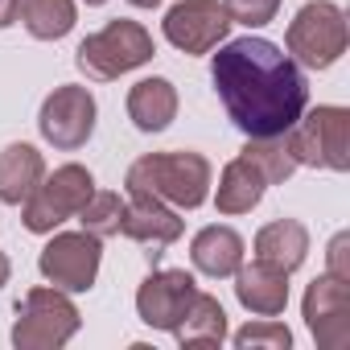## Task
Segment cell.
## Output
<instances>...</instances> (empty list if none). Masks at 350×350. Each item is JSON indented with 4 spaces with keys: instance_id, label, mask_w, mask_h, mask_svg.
<instances>
[{
    "instance_id": "3",
    "label": "cell",
    "mask_w": 350,
    "mask_h": 350,
    "mask_svg": "<svg viewBox=\"0 0 350 350\" xmlns=\"http://www.w3.org/2000/svg\"><path fill=\"white\" fill-rule=\"evenodd\" d=\"M157 46H152V33L140 25V21H128V17H116L107 21L99 33H87L75 50V66L95 79V83H111L144 62H152Z\"/></svg>"
},
{
    "instance_id": "2",
    "label": "cell",
    "mask_w": 350,
    "mask_h": 350,
    "mask_svg": "<svg viewBox=\"0 0 350 350\" xmlns=\"http://www.w3.org/2000/svg\"><path fill=\"white\" fill-rule=\"evenodd\" d=\"M128 198H157L173 211H198L211 198L215 169L202 152L173 148V152H144L128 165Z\"/></svg>"
},
{
    "instance_id": "7",
    "label": "cell",
    "mask_w": 350,
    "mask_h": 350,
    "mask_svg": "<svg viewBox=\"0 0 350 350\" xmlns=\"http://www.w3.org/2000/svg\"><path fill=\"white\" fill-rule=\"evenodd\" d=\"M297 165L309 169H350V111L338 103H321L313 111H301V120L284 132Z\"/></svg>"
},
{
    "instance_id": "28",
    "label": "cell",
    "mask_w": 350,
    "mask_h": 350,
    "mask_svg": "<svg viewBox=\"0 0 350 350\" xmlns=\"http://www.w3.org/2000/svg\"><path fill=\"white\" fill-rule=\"evenodd\" d=\"M9 276H13V264H9V256H5V252H0V288L9 284Z\"/></svg>"
},
{
    "instance_id": "26",
    "label": "cell",
    "mask_w": 350,
    "mask_h": 350,
    "mask_svg": "<svg viewBox=\"0 0 350 350\" xmlns=\"http://www.w3.org/2000/svg\"><path fill=\"white\" fill-rule=\"evenodd\" d=\"M325 272L338 276V280H350V235L338 231L329 239V252H325Z\"/></svg>"
},
{
    "instance_id": "19",
    "label": "cell",
    "mask_w": 350,
    "mask_h": 350,
    "mask_svg": "<svg viewBox=\"0 0 350 350\" xmlns=\"http://www.w3.org/2000/svg\"><path fill=\"white\" fill-rule=\"evenodd\" d=\"M264 190H268V182L260 178V169L247 165L243 157H235V161H227L223 173H219L215 206H219V215H247V211L260 206Z\"/></svg>"
},
{
    "instance_id": "17",
    "label": "cell",
    "mask_w": 350,
    "mask_h": 350,
    "mask_svg": "<svg viewBox=\"0 0 350 350\" xmlns=\"http://www.w3.org/2000/svg\"><path fill=\"white\" fill-rule=\"evenodd\" d=\"M42 178H46V157L33 144L17 140L0 152V202L5 206H21Z\"/></svg>"
},
{
    "instance_id": "1",
    "label": "cell",
    "mask_w": 350,
    "mask_h": 350,
    "mask_svg": "<svg viewBox=\"0 0 350 350\" xmlns=\"http://www.w3.org/2000/svg\"><path fill=\"white\" fill-rule=\"evenodd\" d=\"M211 83L243 136H280L309 107L305 70L268 38H235L215 46Z\"/></svg>"
},
{
    "instance_id": "5",
    "label": "cell",
    "mask_w": 350,
    "mask_h": 350,
    "mask_svg": "<svg viewBox=\"0 0 350 350\" xmlns=\"http://www.w3.org/2000/svg\"><path fill=\"white\" fill-rule=\"evenodd\" d=\"M346 42H350L346 13L334 0H309V5H301V13L284 29L288 58L297 66H309V70H329L346 54Z\"/></svg>"
},
{
    "instance_id": "22",
    "label": "cell",
    "mask_w": 350,
    "mask_h": 350,
    "mask_svg": "<svg viewBox=\"0 0 350 350\" xmlns=\"http://www.w3.org/2000/svg\"><path fill=\"white\" fill-rule=\"evenodd\" d=\"M21 21L38 42H62L75 29L79 9H75V0H25Z\"/></svg>"
},
{
    "instance_id": "8",
    "label": "cell",
    "mask_w": 350,
    "mask_h": 350,
    "mask_svg": "<svg viewBox=\"0 0 350 350\" xmlns=\"http://www.w3.org/2000/svg\"><path fill=\"white\" fill-rule=\"evenodd\" d=\"M95 116H99L95 95L87 87H79V83H62V87H54L46 95V103L38 111V132L58 152H75V148H83L91 140Z\"/></svg>"
},
{
    "instance_id": "29",
    "label": "cell",
    "mask_w": 350,
    "mask_h": 350,
    "mask_svg": "<svg viewBox=\"0 0 350 350\" xmlns=\"http://www.w3.org/2000/svg\"><path fill=\"white\" fill-rule=\"evenodd\" d=\"M128 5H136V9H157L161 0H128Z\"/></svg>"
},
{
    "instance_id": "18",
    "label": "cell",
    "mask_w": 350,
    "mask_h": 350,
    "mask_svg": "<svg viewBox=\"0 0 350 350\" xmlns=\"http://www.w3.org/2000/svg\"><path fill=\"white\" fill-rule=\"evenodd\" d=\"M305 256H309V231H305V223L276 219V223L260 227V235H256V260H264V264H272L280 272H297L305 264Z\"/></svg>"
},
{
    "instance_id": "10",
    "label": "cell",
    "mask_w": 350,
    "mask_h": 350,
    "mask_svg": "<svg viewBox=\"0 0 350 350\" xmlns=\"http://www.w3.org/2000/svg\"><path fill=\"white\" fill-rule=\"evenodd\" d=\"M231 25L235 21L227 17V9L219 0H182V5H173L161 21L165 42L182 54H211L215 46L227 42Z\"/></svg>"
},
{
    "instance_id": "16",
    "label": "cell",
    "mask_w": 350,
    "mask_h": 350,
    "mask_svg": "<svg viewBox=\"0 0 350 350\" xmlns=\"http://www.w3.org/2000/svg\"><path fill=\"white\" fill-rule=\"evenodd\" d=\"M128 120L140 132H165L173 120H178V87L169 79H161V75L140 79L128 91Z\"/></svg>"
},
{
    "instance_id": "15",
    "label": "cell",
    "mask_w": 350,
    "mask_h": 350,
    "mask_svg": "<svg viewBox=\"0 0 350 350\" xmlns=\"http://www.w3.org/2000/svg\"><path fill=\"white\" fill-rule=\"evenodd\" d=\"M243 252H247L243 235H239L235 227H223V223L202 227V231L194 235V243H190V260H194V268H198L202 276H211V280H227V276H235L239 264H243Z\"/></svg>"
},
{
    "instance_id": "9",
    "label": "cell",
    "mask_w": 350,
    "mask_h": 350,
    "mask_svg": "<svg viewBox=\"0 0 350 350\" xmlns=\"http://www.w3.org/2000/svg\"><path fill=\"white\" fill-rule=\"evenodd\" d=\"M99 243L103 239H95L87 231H58L42 247L38 268L62 293H91L95 280H99V264H103V247Z\"/></svg>"
},
{
    "instance_id": "13",
    "label": "cell",
    "mask_w": 350,
    "mask_h": 350,
    "mask_svg": "<svg viewBox=\"0 0 350 350\" xmlns=\"http://www.w3.org/2000/svg\"><path fill=\"white\" fill-rule=\"evenodd\" d=\"M186 231V223L178 219V211L157 202V198H128L124 202V219H120V235H128L132 243L148 247V260H161L169 243H178Z\"/></svg>"
},
{
    "instance_id": "23",
    "label": "cell",
    "mask_w": 350,
    "mask_h": 350,
    "mask_svg": "<svg viewBox=\"0 0 350 350\" xmlns=\"http://www.w3.org/2000/svg\"><path fill=\"white\" fill-rule=\"evenodd\" d=\"M75 219L83 223V231H87V235H95V239H111V235H120L124 198H120L116 190H95V194L87 198V206H83Z\"/></svg>"
},
{
    "instance_id": "27",
    "label": "cell",
    "mask_w": 350,
    "mask_h": 350,
    "mask_svg": "<svg viewBox=\"0 0 350 350\" xmlns=\"http://www.w3.org/2000/svg\"><path fill=\"white\" fill-rule=\"evenodd\" d=\"M21 9H25V0H0V29H9L21 21Z\"/></svg>"
},
{
    "instance_id": "25",
    "label": "cell",
    "mask_w": 350,
    "mask_h": 350,
    "mask_svg": "<svg viewBox=\"0 0 350 350\" xmlns=\"http://www.w3.org/2000/svg\"><path fill=\"white\" fill-rule=\"evenodd\" d=\"M223 9H227L231 21H239L247 29H260L280 13V0H223Z\"/></svg>"
},
{
    "instance_id": "11",
    "label": "cell",
    "mask_w": 350,
    "mask_h": 350,
    "mask_svg": "<svg viewBox=\"0 0 350 350\" xmlns=\"http://www.w3.org/2000/svg\"><path fill=\"white\" fill-rule=\"evenodd\" d=\"M305 325L321 350H346L350 346V280H338L321 272L301 301Z\"/></svg>"
},
{
    "instance_id": "24",
    "label": "cell",
    "mask_w": 350,
    "mask_h": 350,
    "mask_svg": "<svg viewBox=\"0 0 350 350\" xmlns=\"http://www.w3.org/2000/svg\"><path fill=\"white\" fill-rule=\"evenodd\" d=\"M235 346L239 350H288L293 346V334L276 317H264V321H252V325L235 329Z\"/></svg>"
},
{
    "instance_id": "4",
    "label": "cell",
    "mask_w": 350,
    "mask_h": 350,
    "mask_svg": "<svg viewBox=\"0 0 350 350\" xmlns=\"http://www.w3.org/2000/svg\"><path fill=\"white\" fill-rule=\"evenodd\" d=\"M83 325L79 305L70 301V293L42 284L29 288L17 301V321H13V346L17 350H58L66 346Z\"/></svg>"
},
{
    "instance_id": "30",
    "label": "cell",
    "mask_w": 350,
    "mask_h": 350,
    "mask_svg": "<svg viewBox=\"0 0 350 350\" xmlns=\"http://www.w3.org/2000/svg\"><path fill=\"white\" fill-rule=\"evenodd\" d=\"M87 5H107V0H87Z\"/></svg>"
},
{
    "instance_id": "14",
    "label": "cell",
    "mask_w": 350,
    "mask_h": 350,
    "mask_svg": "<svg viewBox=\"0 0 350 350\" xmlns=\"http://www.w3.org/2000/svg\"><path fill=\"white\" fill-rule=\"evenodd\" d=\"M235 297L256 317H280L284 305H288V272H280V268H272L264 260L239 264V272H235Z\"/></svg>"
},
{
    "instance_id": "21",
    "label": "cell",
    "mask_w": 350,
    "mask_h": 350,
    "mask_svg": "<svg viewBox=\"0 0 350 350\" xmlns=\"http://www.w3.org/2000/svg\"><path fill=\"white\" fill-rule=\"evenodd\" d=\"M239 157L260 169V178L268 186H280V182H288L293 173H297V157H293L284 132L280 136H247V144H243Z\"/></svg>"
},
{
    "instance_id": "20",
    "label": "cell",
    "mask_w": 350,
    "mask_h": 350,
    "mask_svg": "<svg viewBox=\"0 0 350 350\" xmlns=\"http://www.w3.org/2000/svg\"><path fill=\"white\" fill-rule=\"evenodd\" d=\"M178 342L190 346V350H206V346H223L227 342V313L219 305V297L211 293H194L186 317L178 321Z\"/></svg>"
},
{
    "instance_id": "6",
    "label": "cell",
    "mask_w": 350,
    "mask_h": 350,
    "mask_svg": "<svg viewBox=\"0 0 350 350\" xmlns=\"http://www.w3.org/2000/svg\"><path fill=\"white\" fill-rule=\"evenodd\" d=\"M95 194V178L87 165H58L54 173H46V178L38 182V190L21 202V223L25 231L33 235H54L66 219H75L87 198Z\"/></svg>"
},
{
    "instance_id": "12",
    "label": "cell",
    "mask_w": 350,
    "mask_h": 350,
    "mask_svg": "<svg viewBox=\"0 0 350 350\" xmlns=\"http://www.w3.org/2000/svg\"><path fill=\"white\" fill-rule=\"evenodd\" d=\"M194 293H198V280L186 268H157L136 288V313H140L144 325L173 334V329H178V321L186 317Z\"/></svg>"
}]
</instances>
